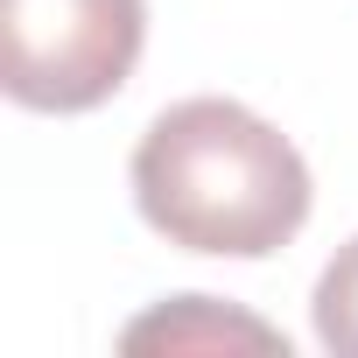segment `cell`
I'll use <instances>...</instances> for the list:
<instances>
[{
	"mask_svg": "<svg viewBox=\"0 0 358 358\" xmlns=\"http://www.w3.org/2000/svg\"><path fill=\"white\" fill-rule=\"evenodd\" d=\"M148 43V0H0V85L29 113L106 106Z\"/></svg>",
	"mask_w": 358,
	"mask_h": 358,
	"instance_id": "cell-2",
	"label": "cell"
},
{
	"mask_svg": "<svg viewBox=\"0 0 358 358\" xmlns=\"http://www.w3.org/2000/svg\"><path fill=\"white\" fill-rule=\"evenodd\" d=\"M309 309H316V344L337 351V358H358V239L337 246V260L323 267Z\"/></svg>",
	"mask_w": 358,
	"mask_h": 358,
	"instance_id": "cell-4",
	"label": "cell"
},
{
	"mask_svg": "<svg viewBox=\"0 0 358 358\" xmlns=\"http://www.w3.org/2000/svg\"><path fill=\"white\" fill-rule=\"evenodd\" d=\"M148 344H169V351H183V344H260V351H288L267 323L232 316L211 295H183V302H169V309L127 323V351H148Z\"/></svg>",
	"mask_w": 358,
	"mask_h": 358,
	"instance_id": "cell-3",
	"label": "cell"
},
{
	"mask_svg": "<svg viewBox=\"0 0 358 358\" xmlns=\"http://www.w3.org/2000/svg\"><path fill=\"white\" fill-rule=\"evenodd\" d=\"M134 204L183 253L267 260L309 218V169L239 99H183L134 148Z\"/></svg>",
	"mask_w": 358,
	"mask_h": 358,
	"instance_id": "cell-1",
	"label": "cell"
}]
</instances>
